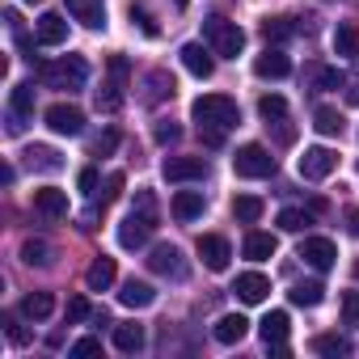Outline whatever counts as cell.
I'll use <instances>...</instances> for the list:
<instances>
[{
  "label": "cell",
  "mask_w": 359,
  "mask_h": 359,
  "mask_svg": "<svg viewBox=\"0 0 359 359\" xmlns=\"http://www.w3.org/2000/svg\"><path fill=\"white\" fill-rule=\"evenodd\" d=\"M191 114H195L199 135H203V144H208V148H220V144H224V135L241 123V110H237V102H233L229 93H203V97H195Z\"/></svg>",
  "instance_id": "cell-1"
},
{
  "label": "cell",
  "mask_w": 359,
  "mask_h": 359,
  "mask_svg": "<svg viewBox=\"0 0 359 359\" xmlns=\"http://www.w3.org/2000/svg\"><path fill=\"white\" fill-rule=\"evenodd\" d=\"M22 262L26 266H51V245L47 241H26L22 245Z\"/></svg>",
  "instance_id": "cell-35"
},
{
  "label": "cell",
  "mask_w": 359,
  "mask_h": 359,
  "mask_svg": "<svg viewBox=\"0 0 359 359\" xmlns=\"http://www.w3.org/2000/svg\"><path fill=\"white\" fill-rule=\"evenodd\" d=\"M127 13H131V22H135V26H140V30H144L148 39H156V34H161V30H156V22H152V13H148L144 5H131Z\"/></svg>",
  "instance_id": "cell-40"
},
{
  "label": "cell",
  "mask_w": 359,
  "mask_h": 359,
  "mask_svg": "<svg viewBox=\"0 0 359 359\" xmlns=\"http://www.w3.org/2000/svg\"><path fill=\"white\" fill-rule=\"evenodd\" d=\"M233 292H237V300H241V304H262V300L271 296V279H266V275H258V271H245V275H237Z\"/></svg>",
  "instance_id": "cell-15"
},
{
  "label": "cell",
  "mask_w": 359,
  "mask_h": 359,
  "mask_svg": "<svg viewBox=\"0 0 359 359\" xmlns=\"http://www.w3.org/2000/svg\"><path fill=\"white\" fill-rule=\"evenodd\" d=\"M118 195H123V173H110V177H106V195H102V203H114Z\"/></svg>",
  "instance_id": "cell-45"
},
{
  "label": "cell",
  "mask_w": 359,
  "mask_h": 359,
  "mask_svg": "<svg viewBox=\"0 0 359 359\" xmlns=\"http://www.w3.org/2000/svg\"><path fill=\"white\" fill-rule=\"evenodd\" d=\"M114 346H118L123 355H140V351H144V325H135V321L114 325Z\"/></svg>",
  "instance_id": "cell-28"
},
{
  "label": "cell",
  "mask_w": 359,
  "mask_h": 359,
  "mask_svg": "<svg viewBox=\"0 0 359 359\" xmlns=\"http://www.w3.org/2000/svg\"><path fill=\"white\" fill-rule=\"evenodd\" d=\"M292 30H296V26H292L287 18H266V22H262L266 43H283V39H292Z\"/></svg>",
  "instance_id": "cell-38"
},
{
  "label": "cell",
  "mask_w": 359,
  "mask_h": 359,
  "mask_svg": "<svg viewBox=\"0 0 359 359\" xmlns=\"http://www.w3.org/2000/svg\"><path fill=\"white\" fill-rule=\"evenodd\" d=\"M64 5H68L72 22H81L89 30H102L106 26V5H102V0H64Z\"/></svg>",
  "instance_id": "cell-17"
},
{
  "label": "cell",
  "mask_w": 359,
  "mask_h": 359,
  "mask_svg": "<svg viewBox=\"0 0 359 359\" xmlns=\"http://www.w3.org/2000/svg\"><path fill=\"white\" fill-rule=\"evenodd\" d=\"M203 43H208L216 55L237 60V55L245 51V30H241L237 22H229V18H208V22H203Z\"/></svg>",
  "instance_id": "cell-3"
},
{
  "label": "cell",
  "mask_w": 359,
  "mask_h": 359,
  "mask_svg": "<svg viewBox=\"0 0 359 359\" xmlns=\"http://www.w3.org/2000/svg\"><path fill=\"white\" fill-rule=\"evenodd\" d=\"M123 81H127V60L123 55H114L110 60V85L106 89H97V110H118L123 106Z\"/></svg>",
  "instance_id": "cell-8"
},
{
  "label": "cell",
  "mask_w": 359,
  "mask_h": 359,
  "mask_svg": "<svg viewBox=\"0 0 359 359\" xmlns=\"http://www.w3.org/2000/svg\"><path fill=\"white\" fill-rule=\"evenodd\" d=\"M313 127H317L321 135H342V114H338L334 106H317V110H313Z\"/></svg>",
  "instance_id": "cell-31"
},
{
  "label": "cell",
  "mask_w": 359,
  "mask_h": 359,
  "mask_svg": "<svg viewBox=\"0 0 359 359\" xmlns=\"http://www.w3.org/2000/svg\"><path fill=\"white\" fill-rule=\"evenodd\" d=\"M233 169H237V177H271L275 173V156L262 144H241L237 156H233Z\"/></svg>",
  "instance_id": "cell-5"
},
{
  "label": "cell",
  "mask_w": 359,
  "mask_h": 359,
  "mask_svg": "<svg viewBox=\"0 0 359 359\" xmlns=\"http://www.w3.org/2000/svg\"><path fill=\"white\" fill-rule=\"evenodd\" d=\"M199 258H203L208 271H229V262H233V245H229L220 233H203V237H199Z\"/></svg>",
  "instance_id": "cell-10"
},
{
  "label": "cell",
  "mask_w": 359,
  "mask_h": 359,
  "mask_svg": "<svg viewBox=\"0 0 359 359\" xmlns=\"http://www.w3.org/2000/svg\"><path fill=\"white\" fill-rule=\"evenodd\" d=\"M13 177H18V169H13V165L0 169V182H5V187H13Z\"/></svg>",
  "instance_id": "cell-49"
},
{
  "label": "cell",
  "mask_w": 359,
  "mask_h": 359,
  "mask_svg": "<svg viewBox=\"0 0 359 359\" xmlns=\"http://www.w3.org/2000/svg\"><path fill=\"white\" fill-rule=\"evenodd\" d=\"M300 258H304L313 271H330V266L338 262V250H334L330 237H304V241H300Z\"/></svg>",
  "instance_id": "cell-13"
},
{
  "label": "cell",
  "mask_w": 359,
  "mask_h": 359,
  "mask_svg": "<svg viewBox=\"0 0 359 359\" xmlns=\"http://www.w3.org/2000/svg\"><path fill=\"white\" fill-rule=\"evenodd\" d=\"M152 135H156V144H165V148H169V144H177V140H182V127L165 118V123H156V131H152Z\"/></svg>",
  "instance_id": "cell-43"
},
{
  "label": "cell",
  "mask_w": 359,
  "mask_h": 359,
  "mask_svg": "<svg viewBox=\"0 0 359 359\" xmlns=\"http://www.w3.org/2000/svg\"><path fill=\"white\" fill-rule=\"evenodd\" d=\"M34 39H39L43 47H64V43H68V22H64L60 13H43Z\"/></svg>",
  "instance_id": "cell-19"
},
{
  "label": "cell",
  "mask_w": 359,
  "mask_h": 359,
  "mask_svg": "<svg viewBox=\"0 0 359 359\" xmlns=\"http://www.w3.org/2000/svg\"><path fill=\"white\" fill-rule=\"evenodd\" d=\"M39 76H43V85L47 89H85V81H89V64L81 60V55H64L60 64H43L39 68Z\"/></svg>",
  "instance_id": "cell-4"
},
{
  "label": "cell",
  "mask_w": 359,
  "mask_h": 359,
  "mask_svg": "<svg viewBox=\"0 0 359 359\" xmlns=\"http://www.w3.org/2000/svg\"><path fill=\"white\" fill-rule=\"evenodd\" d=\"M346 85V72L342 68H321L317 72V89H342Z\"/></svg>",
  "instance_id": "cell-42"
},
{
  "label": "cell",
  "mask_w": 359,
  "mask_h": 359,
  "mask_svg": "<svg viewBox=\"0 0 359 359\" xmlns=\"http://www.w3.org/2000/svg\"><path fill=\"white\" fill-rule=\"evenodd\" d=\"M76 182H81V191H85V195H93V191H97V169H93V165H85Z\"/></svg>",
  "instance_id": "cell-46"
},
{
  "label": "cell",
  "mask_w": 359,
  "mask_h": 359,
  "mask_svg": "<svg viewBox=\"0 0 359 359\" xmlns=\"http://www.w3.org/2000/svg\"><path fill=\"white\" fill-rule=\"evenodd\" d=\"M89 317H93L89 300H85V296H72V300H68V309H64V321H68V325H76V321H89Z\"/></svg>",
  "instance_id": "cell-39"
},
{
  "label": "cell",
  "mask_w": 359,
  "mask_h": 359,
  "mask_svg": "<svg viewBox=\"0 0 359 359\" xmlns=\"http://www.w3.org/2000/svg\"><path fill=\"white\" fill-rule=\"evenodd\" d=\"M51 309H55L51 292H30V296L22 300V317H30V321H47V317H51Z\"/></svg>",
  "instance_id": "cell-30"
},
{
  "label": "cell",
  "mask_w": 359,
  "mask_h": 359,
  "mask_svg": "<svg viewBox=\"0 0 359 359\" xmlns=\"http://www.w3.org/2000/svg\"><path fill=\"white\" fill-rule=\"evenodd\" d=\"M118 300H123L127 309H148V304L156 300V292H152L144 279H127V283H123V292H118Z\"/></svg>",
  "instance_id": "cell-26"
},
{
  "label": "cell",
  "mask_w": 359,
  "mask_h": 359,
  "mask_svg": "<svg viewBox=\"0 0 359 359\" xmlns=\"http://www.w3.org/2000/svg\"><path fill=\"white\" fill-rule=\"evenodd\" d=\"M34 212L47 216V220H64L68 216V195L55 191V187H43V191H34Z\"/></svg>",
  "instance_id": "cell-18"
},
{
  "label": "cell",
  "mask_w": 359,
  "mask_h": 359,
  "mask_svg": "<svg viewBox=\"0 0 359 359\" xmlns=\"http://www.w3.org/2000/svg\"><path fill=\"white\" fill-rule=\"evenodd\" d=\"M313 351L317 355H351V342L338 334H321V338H313Z\"/></svg>",
  "instance_id": "cell-37"
},
{
  "label": "cell",
  "mask_w": 359,
  "mask_h": 359,
  "mask_svg": "<svg viewBox=\"0 0 359 359\" xmlns=\"http://www.w3.org/2000/svg\"><path fill=\"white\" fill-rule=\"evenodd\" d=\"M254 72H258L262 81H283V76H292V60H287L279 47H266V51L254 60Z\"/></svg>",
  "instance_id": "cell-16"
},
{
  "label": "cell",
  "mask_w": 359,
  "mask_h": 359,
  "mask_svg": "<svg viewBox=\"0 0 359 359\" xmlns=\"http://www.w3.org/2000/svg\"><path fill=\"white\" fill-rule=\"evenodd\" d=\"M165 177H169V182H203V177H208V161L203 156H169L165 161Z\"/></svg>",
  "instance_id": "cell-11"
},
{
  "label": "cell",
  "mask_w": 359,
  "mask_h": 359,
  "mask_svg": "<svg viewBox=\"0 0 359 359\" xmlns=\"http://www.w3.org/2000/svg\"><path fill=\"white\" fill-rule=\"evenodd\" d=\"M203 208H208V199H203V191H177L173 195V220H199L203 216Z\"/></svg>",
  "instance_id": "cell-21"
},
{
  "label": "cell",
  "mask_w": 359,
  "mask_h": 359,
  "mask_svg": "<svg viewBox=\"0 0 359 359\" xmlns=\"http://www.w3.org/2000/svg\"><path fill=\"white\" fill-rule=\"evenodd\" d=\"M287 325H292V321H287V313H283V309H275V313H266V317H262L258 334H262V342H266V346H275V342H283V338H287Z\"/></svg>",
  "instance_id": "cell-27"
},
{
  "label": "cell",
  "mask_w": 359,
  "mask_h": 359,
  "mask_svg": "<svg viewBox=\"0 0 359 359\" xmlns=\"http://www.w3.org/2000/svg\"><path fill=\"white\" fill-rule=\"evenodd\" d=\"M97 351H102V342H97V338H81V342L72 346V355H76V359H85V355H97Z\"/></svg>",
  "instance_id": "cell-47"
},
{
  "label": "cell",
  "mask_w": 359,
  "mask_h": 359,
  "mask_svg": "<svg viewBox=\"0 0 359 359\" xmlns=\"http://www.w3.org/2000/svg\"><path fill=\"white\" fill-rule=\"evenodd\" d=\"M233 216H237L241 224H254V220L262 216V199H258V195H237V199H233Z\"/></svg>",
  "instance_id": "cell-32"
},
{
  "label": "cell",
  "mask_w": 359,
  "mask_h": 359,
  "mask_svg": "<svg viewBox=\"0 0 359 359\" xmlns=\"http://www.w3.org/2000/svg\"><path fill=\"white\" fill-rule=\"evenodd\" d=\"M118 148V131H102L93 144H89V156H110Z\"/></svg>",
  "instance_id": "cell-41"
},
{
  "label": "cell",
  "mask_w": 359,
  "mask_h": 359,
  "mask_svg": "<svg viewBox=\"0 0 359 359\" xmlns=\"http://www.w3.org/2000/svg\"><path fill=\"white\" fill-rule=\"evenodd\" d=\"M47 127H51L55 135H81V131H85V114H81L76 106H68V102H55V106L47 110Z\"/></svg>",
  "instance_id": "cell-12"
},
{
  "label": "cell",
  "mask_w": 359,
  "mask_h": 359,
  "mask_svg": "<svg viewBox=\"0 0 359 359\" xmlns=\"http://www.w3.org/2000/svg\"><path fill=\"white\" fill-rule=\"evenodd\" d=\"M182 68H187L191 76L208 81V76L216 72V51L203 47V43H187V47H182Z\"/></svg>",
  "instance_id": "cell-14"
},
{
  "label": "cell",
  "mask_w": 359,
  "mask_h": 359,
  "mask_svg": "<svg viewBox=\"0 0 359 359\" xmlns=\"http://www.w3.org/2000/svg\"><path fill=\"white\" fill-rule=\"evenodd\" d=\"M355 279H359V258H355Z\"/></svg>",
  "instance_id": "cell-52"
},
{
  "label": "cell",
  "mask_w": 359,
  "mask_h": 359,
  "mask_svg": "<svg viewBox=\"0 0 359 359\" xmlns=\"http://www.w3.org/2000/svg\"><path fill=\"white\" fill-rule=\"evenodd\" d=\"M5 330H9V342H18V346H22V342L30 338V334H26V330L18 325V317H5Z\"/></svg>",
  "instance_id": "cell-48"
},
{
  "label": "cell",
  "mask_w": 359,
  "mask_h": 359,
  "mask_svg": "<svg viewBox=\"0 0 359 359\" xmlns=\"http://www.w3.org/2000/svg\"><path fill=\"white\" fill-rule=\"evenodd\" d=\"M275 250H279V241H275L271 233H250L245 245H241V254H245L250 262H266V258H275Z\"/></svg>",
  "instance_id": "cell-25"
},
{
  "label": "cell",
  "mask_w": 359,
  "mask_h": 359,
  "mask_svg": "<svg viewBox=\"0 0 359 359\" xmlns=\"http://www.w3.org/2000/svg\"><path fill=\"white\" fill-rule=\"evenodd\" d=\"M313 224V212H304V208H283L279 212V229L283 233H304Z\"/></svg>",
  "instance_id": "cell-33"
},
{
  "label": "cell",
  "mask_w": 359,
  "mask_h": 359,
  "mask_svg": "<svg viewBox=\"0 0 359 359\" xmlns=\"http://www.w3.org/2000/svg\"><path fill=\"white\" fill-rule=\"evenodd\" d=\"M173 97V76L169 72H148V102Z\"/></svg>",
  "instance_id": "cell-36"
},
{
  "label": "cell",
  "mask_w": 359,
  "mask_h": 359,
  "mask_svg": "<svg viewBox=\"0 0 359 359\" xmlns=\"http://www.w3.org/2000/svg\"><path fill=\"white\" fill-rule=\"evenodd\" d=\"M258 114L266 118V127H271V123H283V118H287V102H283L279 93H266V97L258 102Z\"/></svg>",
  "instance_id": "cell-34"
},
{
  "label": "cell",
  "mask_w": 359,
  "mask_h": 359,
  "mask_svg": "<svg viewBox=\"0 0 359 359\" xmlns=\"http://www.w3.org/2000/svg\"><path fill=\"white\" fill-rule=\"evenodd\" d=\"M346 229H351V233L359 237V212H346Z\"/></svg>",
  "instance_id": "cell-50"
},
{
  "label": "cell",
  "mask_w": 359,
  "mask_h": 359,
  "mask_svg": "<svg viewBox=\"0 0 359 359\" xmlns=\"http://www.w3.org/2000/svg\"><path fill=\"white\" fill-rule=\"evenodd\" d=\"M292 304H300V309H317L321 304V296H325V287H321V279H304V283H292Z\"/></svg>",
  "instance_id": "cell-29"
},
{
  "label": "cell",
  "mask_w": 359,
  "mask_h": 359,
  "mask_svg": "<svg viewBox=\"0 0 359 359\" xmlns=\"http://www.w3.org/2000/svg\"><path fill=\"white\" fill-rule=\"evenodd\" d=\"M26 5H39V0H26Z\"/></svg>",
  "instance_id": "cell-53"
},
{
  "label": "cell",
  "mask_w": 359,
  "mask_h": 359,
  "mask_svg": "<svg viewBox=\"0 0 359 359\" xmlns=\"http://www.w3.org/2000/svg\"><path fill=\"white\" fill-rule=\"evenodd\" d=\"M187 5H191V0H173V9H177V13H182V9H187Z\"/></svg>",
  "instance_id": "cell-51"
},
{
  "label": "cell",
  "mask_w": 359,
  "mask_h": 359,
  "mask_svg": "<svg viewBox=\"0 0 359 359\" xmlns=\"http://www.w3.org/2000/svg\"><path fill=\"white\" fill-rule=\"evenodd\" d=\"M342 317H346V325H359V292L342 296Z\"/></svg>",
  "instance_id": "cell-44"
},
{
  "label": "cell",
  "mask_w": 359,
  "mask_h": 359,
  "mask_svg": "<svg viewBox=\"0 0 359 359\" xmlns=\"http://www.w3.org/2000/svg\"><path fill=\"white\" fill-rule=\"evenodd\" d=\"M26 165L30 169H43V173H55V169H64V156L55 148H47V144H30L26 148Z\"/></svg>",
  "instance_id": "cell-24"
},
{
  "label": "cell",
  "mask_w": 359,
  "mask_h": 359,
  "mask_svg": "<svg viewBox=\"0 0 359 359\" xmlns=\"http://www.w3.org/2000/svg\"><path fill=\"white\" fill-rule=\"evenodd\" d=\"M334 169H338V152L334 148H325V144L304 148V156H300V177L304 182H321V177H330Z\"/></svg>",
  "instance_id": "cell-6"
},
{
  "label": "cell",
  "mask_w": 359,
  "mask_h": 359,
  "mask_svg": "<svg viewBox=\"0 0 359 359\" xmlns=\"http://www.w3.org/2000/svg\"><path fill=\"white\" fill-rule=\"evenodd\" d=\"M30 114H34V85L22 81V85H13V93H9V131L18 135Z\"/></svg>",
  "instance_id": "cell-9"
},
{
  "label": "cell",
  "mask_w": 359,
  "mask_h": 359,
  "mask_svg": "<svg viewBox=\"0 0 359 359\" xmlns=\"http://www.w3.org/2000/svg\"><path fill=\"white\" fill-rule=\"evenodd\" d=\"M334 51L342 60H359V22H338L334 30Z\"/></svg>",
  "instance_id": "cell-23"
},
{
  "label": "cell",
  "mask_w": 359,
  "mask_h": 359,
  "mask_svg": "<svg viewBox=\"0 0 359 359\" xmlns=\"http://www.w3.org/2000/svg\"><path fill=\"white\" fill-rule=\"evenodd\" d=\"M114 258H106V254H97L93 262H89V271H85V283H89V292H106L110 283H114Z\"/></svg>",
  "instance_id": "cell-22"
},
{
  "label": "cell",
  "mask_w": 359,
  "mask_h": 359,
  "mask_svg": "<svg viewBox=\"0 0 359 359\" xmlns=\"http://www.w3.org/2000/svg\"><path fill=\"white\" fill-rule=\"evenodd\" d=\"M212 334H216V342H220V346H237V342L250 334V321H245L241 313H224V317L216 321V330H212Z\"/></svg>",
  "instance_id": "cell-20"
},
{
  "label": "cell",
  "mask_w": 359,
  "mask_h": 359,
  "mask_svg": "<svg viewBox=\"0 0 359 359\" xmlns=\"http://www.w3.org/2000/svg\"><path fill=\"white\" fill-rule=\"evenodd\" d=\"M152 229H156V203H152L148 191H140L135 212L118 224V245H123V250H140V245H148Z\"/></svg>",
  "instance_id": "cell-2"
},
{
  "label": "cell",
  "mask_w": 359,
  "mask_h": 359,
  "mask_svg": "<svg viewBox=\"0 0 359 359\" xmlns=\"http://www.w3.org/2000/svg\"><path fill=\"white\" fill-rule=\"evenodd\" d=\"M148 266H152V275H165V279H187V262H182L177 245H156L148 254Z\"/></svg>",
  "instance_id": "cell-7"
}]
</instances>
